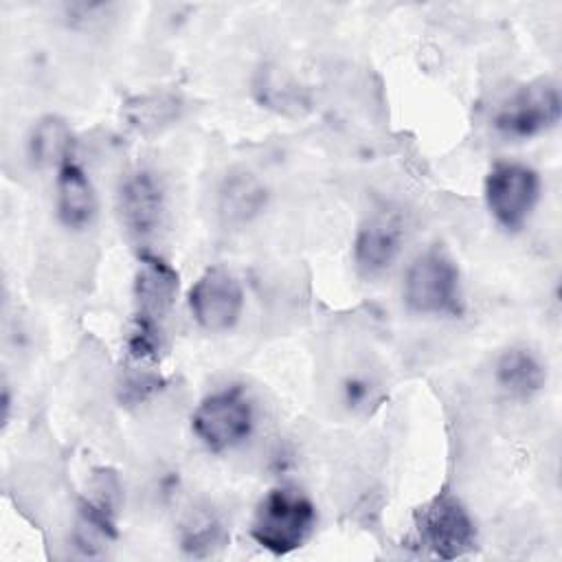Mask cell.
I'll return each mask as SVG.
<instances>
[{
	"mask_svg": "<svg viewBox=\"0 0 562 562\" xmlns=\"http://www.w3.org/2000/svg\"><path fill=\"white\" fill-rule=\"evenodd\" d=\"M178 270L154 252H140L134 272V318L127 353L134 362H156L162 349L165 323L176 305Z\"/></svg>",
	"mask_w": 562,
	"mask_h": 562,
	"instance_id": "1",
	"label": "cell"
},
{
	"mask_svg": "<svg viewBox=\"0 0 562 562\" xmlns=\"http://www.w3.org/2000/svg\"><path fill=\"white\" fill-rule=\"evenodd\" d=\"M404 305L419 316H457L463 310L461 274L441 248L419 252L404 272Z\"/></svg>",
	"mask_w": 562,
	"mask_h": 562,
	"instance_id": "2",
	"label": "cell"
},
{
	"mask_svg": "<svg viewBox=\"0 0 562 562\" xmlns=\"http://www.w3.org/2000/svg\"><path fill=\"white\" fill-rule=\"evenodd\" d=\"M314 525L316 509L303 492L274 487L259 501L250 522V536L261 549L285 555L305 544Z\"/></svg>",
	"mask_w": 562,
	"mask_h": 562,
	"instance_id": "3",
	"label": "cell"
},
{
	"mask_svg": "<svg viewBox=\"0 0 562 562\" xmlns=\"http://www.w3.org/2000/svg\"><path fill=\"white\" fill-rule=\"evenodd\" d=\"M490 215L507 231H520L540 198V176L536 169L514 160H498L490 167L483 184Z\"/></svg>",
	"mask_w": 562,
	"mask_h": 562,
	"instance_id": "4",
	"label": "cell"
},
{
	"mask_svg": "<svg viewBox=\"0 0 562 562\" xmlns=\"http://www.w3.org/2000/svg\"><path fill=\"white\" fill-rule=\"evenodd\" d=\"M255 426L252 404L237 386L206 395L191 415L195 437L213 452H224L250 437Z\"/></svg>",
	"mask_w": 562,
	"mask_h": 562,
	"instance_id": "5",
	"label": "cell"
},
{
	"mask_svg": "<svg viewBox=\"0 0 562 562\" xmlns=\"http://www.w3.org/2000/svg\"><path fill=\"white\" fill-rule=\"evenodd\" d=\"M560 90L549 79H536L514 90L496 110L494 127L501 136L525 140L558 125Z\"/></svg>",
	"mask_w": 562,
	"mask_h": 562,
	"instance_id": "6",
	"label": "cell"
},
{
	"mask_svg": "<svg viewBox=\"0 0 562 562\" xmlns=\"http://www.w3.org/2000/svg\"><path fill=\"white\" fill-rule=\"evenodd\" d=\"M415 527L422 544L432 555L454 560L476 547V529L468 509L450 492H439L415 514Z\"/></svg>",
	"mask_w": 562,
	"mask_h": 562,
	"instance_id": "7",
	"label": "cell"
},
{
	"mask_svg": "<svg viewBox=\"0 0 562 562\" xmlns=\"http://www.w3.org/2000/svg\"><path fill=\"white\" fill-rule=\"evenodd\" d=\"M121 505V485L112 470H97L88 492L77 505L75 544L86 555H99L116 538V514Z\"/></svg>",
	"mask_w": 562,
	"mask_h": 562,
	"instance_id": "8",
	"label": "cell"
},
{
	"mask_svg": "<svg viewBox=\"0 0 562 562\" xmlns=\"http://www.w3.org/2000/svg\"><path fill=\"white\" fill-rule=\"evenodd\" d=\"M189 310L204 331H228L241 318L244 288L231 270L206 268L189 290Z\"/></svg>",
	"mask_w": 562,
	"mask_h": 562,
	"instance_id": "9",
	"label": "cell"
},
{
	"mask_svg": "<svg viewBox=\"0 0 562 562\" xmlns=\"http://www.w3.org/2000/svg\"><path fill=\"white\" fill-rule=\"evenodd\" d=\"M119 213L127 233L136 239L151 237L165 215V189L156 173L136 169L119 187Z\"/></svg>",
	"mask_w": 562,
	"mask_h": 562,
	"instance_id": "10",
	"label": "cell"
},
{
	"mask_svg": "<svg viewBox=\"0 0 562 562\" xmlns=\"http://www.w3.org/2000/svg\"><path fill=\"white\" fill-rule=\"evenodd\" d=\"M404 241V228L395 213L375 211L353 237V263L360 274L378 277L397 259Z\"/></svg>",
	"mask_w": 562,
	"mask_h": 562,
	"instance_id": "11",
	"label": "cell"
},
{
	"mask_svg": "<svg viewBox=\"0 0 562 562\" xmlns=\"http://www.w3.org/2000/svg\"><path fill=\"white\" fill-rule=\"evenodd\" d=\"M55 209L59 222L68 231H86L99 213L97 191L79 162L68 160L55 176Z\"/></svg>",
	"mask_w": 562,
	"mask_h": 562,
	"instance_id": "12",
	"label": "cell"
},
{
	"mask_svg": "<svg viewBox=\"0 0 562 562\" xmlns=\"http://www.w3.org/2000/svg\"><path fill=\"white\" fill-rule=\"evenodd\" d=\"M268 189L248 169H233L217 189V213L226 226H246L263 213Z\"/></svg>",
	"mask_w": 562,
	"mask_h": 562,
	"instance_id": "13",
	"label": "cell"
},
{
	"mask_svg": "<svg viewBox=\"0 0 562 562\" xmlns=\"http://www.w3.org/2000/svg\"><path fill=\"white\" fill-rule=\"evenodd\" d=\"M494 378L509 397L529 400L544 386L547 369L531 349L509 347L498 356Z\"/></svg>",
	"mask_w": 562,
	"mask_h": 562,
	"instance_id": "14",
	"label": "cell"
},
{
	"mask_svg": "<svg viewBox=\"0 0 562 562\" xmlns=\"http://www.w3.org/2000/svg\"><path fill=\"white\" fill-rule=\"evenodd\" d=\"M75 138L68 123L59 116H42L33 123L26 136V154L31 162L40 169H59L68 160H72Z\"/></svg>",
	"mask_w": 562,
	"mask_h": 562,
	"instance_id": "15",
	"label": "cell"
},
{
	"mask_svg": "<svg viewBox=\"0 0 562 562\" xmlns=\"http://www.w3.org/2000/svg\"><path fill=\"white\" fill-rule=\"evenodd\" d=\"M182 112V101L169 92L158 94H138L125 103V119L138 132H158L173 121H178Z\"/></svg>",
	"mask_w": 562,
	"mask_h": 562,
	"instance_id": "16",
	"label": "cell"
},
{
	"mask_svg": "<svg viewBox=\"0 0 562 562\" xmlns=\"http://www.w3.org/2000/svg\"><path fill=\"white\" fill-rule=\"evenodd\" d=\"M224 527L211 514H198L182 527V549L191 555H209L224 544Z\"/></svg>",
	"mask_w": 562,
	"mask_h": 562,
	"instance_id": "17",
	"label": "cell"
}]
</instances>
